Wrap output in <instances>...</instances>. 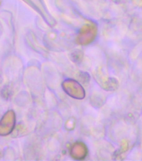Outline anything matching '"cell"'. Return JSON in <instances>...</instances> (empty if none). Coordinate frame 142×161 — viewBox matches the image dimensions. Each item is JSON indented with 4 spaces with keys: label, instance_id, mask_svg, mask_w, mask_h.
<instances>
[{
    "label": "cell",
    "instance_id": "6da1fadb",
    "mask_svg": "<svg viewBox=\"0 0 142 161\" xmlns=\"http://www.w3.org/2000/svg\"><path fill=\"white\" fill-rule=\"evenodd\" d=\"M15 115L13 111H8L0 122V135L9 134L14 128Z\"/></svg>",
    "mask_w": 142,
    "mask_h": 161
}]
</instances>
